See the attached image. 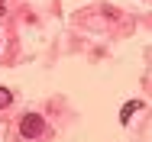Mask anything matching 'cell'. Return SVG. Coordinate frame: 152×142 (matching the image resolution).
<instances>
[{"label":"cell","mask_w":152,"mask_h":142,"mask_svg":"<svg viewBox=\"0 0 152 142\" xmlns=\"http://www.w3.org/2000/svg\"><path fill=\"white\" fill-rule=\"evenodd\" d=\"M136 110H142V100H129V103H123V110H120V123H129V116L136 113Z\"/></svg>","instance_id":"7a4b0ae2"},{"label":"cell","mask_w":152,"mask_h":142,"mask_svg":"<svg viewBox=\"0 0 152 142\" xmlns=\"http://www.w3.org/2000/svg\"><path fill=\"white\" fill-rule=\"evenodd\" d=\"M10 103H13V94H10L7 87H0V110H3V107H10Z\"/></svg>","instance_id":"3957f363"},{"label":"cell","mask_w":152,"mask_h":142,"mask_svg":"<svg viewBox=\"0 0 152 142\" xmlns=\"http://www.w3.org/2000/svg\"><path fill=\"white\" fill-rule=\"evenodd\" d=\"M0 16H3V0H0Z\"/></svg>","instance_id":"277c9868"},{"label":"cell","mask_w":152,"mask_h":142,"mask_svg":"<svg viewBox=\"0 0 152 142\" xmlns=\"http://www.w3.org/2000/svg\"><path fill=\"white\" fill-rule=\"evenodd\" d=\"M20 133L26 136V139H36V136H42L45 133V119L39 113H26L23 119H20Z\"/></svg>","instance_id":"6da1fadb"}]
</instances>
